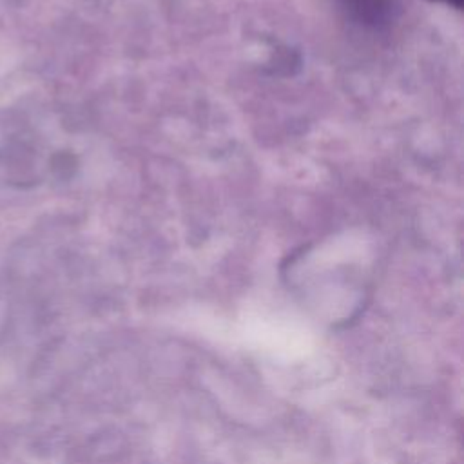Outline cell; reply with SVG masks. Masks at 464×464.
<instances>
[{"label": "cell", "instance_id": "obj_1", "mask_svg": "<svg viewBox=\"0 0 464 464\" xmlns=\"http://www.w3.org/2000/svg\"><path fill=\"white\" fill-rule=\"evenodd\" d=\"M440 2H446V4H450V5L457 7V9H460V7H462V2H464V0H440Z\"/></svg>", "mask_w": 464, "mask_h": 464}]
</instances>
